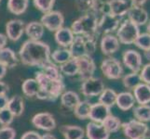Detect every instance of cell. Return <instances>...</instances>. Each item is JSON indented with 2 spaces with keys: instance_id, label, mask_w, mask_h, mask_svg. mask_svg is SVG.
<instances>
[{
  "instance_id": "1",
  "label": "cell",
  "mask_w": 150,
  "mask_h": 139,
  "mask_svg": "<svg viewBox=\"0 0 150 139\" xmlns=\"http://www.w3.org/2000/svg\"><path fill=\"white\" fill-rule=\"evenodd\" d=\"M50 47L40 40H30L23 44L19 50V58L23 65L42 69L52 60L50 59Z\"/></svg>"
},
{
  "instance_id": "2",
  "label": "cell",
  "mask_w": 150,
  "mask_h": 139,
  "mask_svg": "<svg viewBox=\"0 0 150 139\" xmlns=\"http://www.w3.org/2000/svg\"><path fill=\"white\" fill-rule=\"evenodd\" d=\"M35 79L39 85V91L35 96L38 99L55 101L64 92L65 85L63 80L50 79L43 71L35 73Z\"/></svg>"
},
{
  "instance_id": "3",
  "label": "cell",
  "mask_w": 150,
  "mask_h": 139,
  "mask_svg": "<svg viewBox=\"0 0 150 139\" xmlns=\"http://www.w3.org/2000/svg\"><path fill=\"white\" fill-rule=\"evenodd\" d=\"M71 30L75 35H89L99 37L98 16L93 12H88L72 23Z\"/></svg>"
},
{
  "instance_id": "4",
  "label": "cell",
  "mask_w": 150,
  "mask_h": 139,
  "mask_svg": "<svg viewBox=\"0 0 150 139\" xmlns=\"http://www.w3.org/2000/svg\"><path fill=\"white\" fill-rule=\"evenodd\" d=\"M96 36H89V35H75V38L72 45L69 46L71 54L73 58L80 56H92L96 50L97 45Z\"/></svg>"
},
{
  "instance_id": "5",
  "label": "cell",
  "mask_w": 150,
  "mask_h": 139,
  "mask_svg": "<svg viewBox=\"0 0 150 139\" xmlns=\"http://www.w3.org/2000/svg\"><path fill=\"white\" fill-rule=\"evenodd\" d=\"M121 129L127 139H147L149 137L148 125L136 119L122 122Z\"/></svg>"
},
{
  "instance_id": "6",
  "label": "cell",
  "mask_w": 150,
  "mask_h": 139,
  "mask_svg": "<svg viewBox=\"0 0 150 139\" xmlns=\"http://www.w3.org/2000/svg\"><path fill=\"white\" fill-rule=\"evenodd\" d=\"M140 34L141 33L139 26L132 22L129 19L121 22L120 27L117 30V37L120 41V43L123 45L133 44Z\"/></svg>"
},
{
  "instance_id": "7",
  "label": "cell",
  "mask_w": 150,
  "mask_h": 139,
  "mask_svg": "<svg viewBox=\"0 0 150 139\" xmlns=\"http://www.w3.org/2000/svg\"><path fill=\"white\" fill-rule=\"evenodd\" d=\"M101 71L103 74L109 80H117L122 77L123 67L121 62L116 58H107L101 63Z\"/></svg>"
},
{
  "instance_id": "8",
  "label": "cell",
  "mask_w": 150,
  "mask_h": 139,
  "mask_svg": "<svg viewBox=\"0 0 150 139\" xmlns=\"http://www.w3.org/2000/svg\"><path fill=\"white\" fill-rule=\"evenodd\" d=\"M40 22L47 30L55 33L57 30L64 27V17L63 13L58 10H50L41 17Z\"/></svg>"
},
{
  "instance_id": "9",
  "label": "cell",
  "mask_w": 150,
  "mask_h": 139,
  "mask_svg": "<svg viewBox=\"0 0 150 139\" xmlns=\"http://www.w3.org/2000/svg\"><path fill=\"white\" fill-rule=\"evenodd\" d=\"M121 18L112 15L111 13L103 14L98 17V33L99 34H109L117 32L120 27Z\"/></svg>"
},
{
  "instance_id": "10",
  "label": "cell",
  "mask_w": 150,
  "mask_h": 139,
  "mask_svg": "<svg viewBox=\"0 0 150 139\" xmlns=\"http://www.w3.org/2000/svg\"><path fill=\"white\" fill-rule=\"evenodd\" d=\"M75 59H76L77 66H79V73H77V75H79L82 81L93 76L96 70V64L93 59L91 58V56L84 55L76 57Z\"/></svg>"
},
{
  "instance_id": "11",
  "label": "cell",
  "mask_w": 150,
  "mask_h": 139,
  "mask_svg": "<svg viewBox=\"0 0 150 139\" xmlns=\"http://www.w3.org/2000/svg\"><path fill=\"white\" fill-rule=\"evenodd\" d=\"M103 89H105V85H103V80L92 76L83 81L80 90L83 96L87 97H93L100 96Z\"/></svg>"
},
{
  "instance_id": "12",
  "label": "cell",
  "mask_w": 150,
  "mask_h": 139,
  "mask_svg": "<svg viewBox=\"0 0 150 139\" xmlns=\"http://www.w3.org/2000/svg\"><path fill=\"white\" fill-rule=\"evenodd\" d=\"M122 61L132 73H139L143 66L142 55L134 49L125 50L122 54Z\"/></svg>"
},
{
  "instance_id": "13",
  "label": "cell",
  "mask_w": 150,
  "mask_h": 139,
  "mask_svg": "<svg viewBox=\"0 0 150 139\" xmlns=\"http://www.w3.org/2000/svg\"><path fill=\"white\" fill-rule=\"evenodd\" d=\"M33 125L38 129L43 131H52L56 128V121L52 114L49 112H41L32 118Z\"/></svg>"
},
{
  "instance_id": "14",
  "label": "cell",
  "mask_w": 150,
  "mask_h": 139,
  "mask_svg": "<svg viewBox=\"0 0 150 139\" xmlns=\"http://www.w3.org/2000/svg\"><path fill=\"white\" fill-rule=\"evenodd\" d=\"M25 24L22 20H10L6 24V35L8 39L16 42L20 40L24 33Z\"/></svg>"
},
{
  "instance_id": "15",
  "label": "cell",
  "mask_w": 150,
  "mask_h": 139,
  "mask_svg": "<svg viewBox=\"0 0 150 139\" xmlns=\"http://www.w3.org/2000/svg\"><path fill=\"white\" fill-rule=\"evenodd\" d=\"M100 47L103 55L111 56L120 48V43L116 35L112 34H103L100 42Z\"/></svg>"
},
{
  "instance_id": "16",
  "label": "cell",
  "mask_w": 150,
  "mask_h": 139,
  "mask_svg": "<svg viewBox=\"0 0 150 139\" xmlns=\"http://www.w3.org/2000/svg\"><path fill=\"white\" fill-rule=\"evenodd\" d=\"M85 135L88 139H109L110 133L102 123L91 122L87 124Z\"/></svg>"
},
{
  "instance_id": "17",
  "label": "cell",
  "mask_w": 150,
  "mask_h": 139,
  "mask_svg": "<svg viewBox=\"0 0 150 139\" xmlns=\"http://www.w3.org/2000/svg\"><path fill=\"white\" fill-rule=\"evenodd\" d=\"M127 15H128V19L139 27L143 26V25L148 22V13L142 7L132 5Z\"/></svg>"
},
{
  "instance_id": "18",
  "label": "cell",
  "mask_w": 150,
  "mask_h": 139,
  "mask_svg": "<svg viewBox=\"0 0 150 139\" xmlns=\"http://www.w3.org/2000/svg\"><path fill=\"white\" fill-rule=\"evenodd\" d=\"M75 38V34L72 32L71 28L62 27L57 30L54 34V39L56 44L62 47H68L72 45Z\"/></svg>"
},
{
  "instance_id": "19",
  "label": "cell",
  "mask_w": 150,
  "mask_h": 139,
  "mask_svg": "<svg viewBox=\"0 0 150 139\" xmlns=\"http://www.w3.org/2000/svg\"><path fill=\"white\" fill-rule=\"evenodd\" d=\"M110 109L111 108L107 107L103 104H101L100 102L92 104L91 108L89 119H91V122L102 123L103 121L105 120L108 115L111 114Z\"/></svg>"
},
{
  "instance_id": "20",
  "label": "cell",
  "mask_w": 150,
  "mask_h": 139,
  "mask_svg": "<svg viewBox=\"0 0 150 139\" xmlns=\"http://www.w3.org/2000/svg\"><path fill=\"white\" fill-rule=\"evenodd\" d=\"M109 9L112 15L118 18H122L127 15L132 4L127 0H109Z\"/></svg>"
},
{
  "instance_id": "21",
  "label": "cell",
  "mask_w": 150,
  "mask_h": 139,
  "mask_svg": "<svg viewBox=\"0 0 150 139\" xmlns=\"http://www.w3.org/2000/svg\"><path fill=\"white\" fill-rule=\"evenodd\" d=\"M18 57L11 48L6 46L0 48V63L5 65L8 69H13L18 65Z\"/></svg>"
},
{
  "instance_id": "22",
  "label": "cell",
  "mask_w": 150,
  "mask_h": 139,
  "mask_svg": "<svg viewBox=\"0 0 150 139\" xmlns=\"http://www.w3.org/2000/svg\"><path fill=\"white\" fill-rule=\"evenodd\" d=\"M136 103L133 94L131 92H121L117 96L116 105L122 111H127L132 110Z\"/></svg>"
},
{
  "instance_id": "23",
  "label": "cell",
  "mask_w": 150,
  "mask_h": 139,
  "mask_svg": "<svg viewBox=\"0 0 150 139\" xmlns=\"http://www.w3.org/2000/svg\"><path fill=\"white\" fill-rule=\"evenodd\" d=\"M133 96L135 101L139 105H144L150 103V85L141 83L133 89Z\"/></svg>"
},
{
  "instance_id": "24",
  "label": "cell",
  "mask_w": 150,
  "mask_h": 139,
  "mask_svg": "<svg viewBox=\"0 0 150 139\" xmlns=\"http://www.w3.org/2000/svg\"><path fill=\"white\" fill-rule=\"evenodd\" d=\"M24 33L30 40H40L45 33V27L40 22H31L25 25Z\"/></svg>"
},
{
  "instance_id": "25",
  "label": "cell",
  "mask_w": 150,
  "mask_h": 139,
  "mask_svg": "<svg viewBox=\"0 0 150 139\" xmlns=\"http://www.w3.org/2000/svg\"><path fill=\"white\" fill-rule=\"evenodd\" d=\"M60 132L64 139H83L85 131L79 125H62Z\"/></svg>"
},
{
  "instance_id": "26",
  "label": "cell",
  "mask_w": 150,
  "mask_h": 139,
  "mask_svg": "<svg viewBox=\"0 0 150 139\" xmlns=\"http://www.w3.org/2000/svg\"><path fill=\"white\" fill-rule=\"evenodd\" d=\"M7 109L12 113L14 117H20L24 110V100L21 96H13L8 99Z\"/></svg>"
},
{
  "instance_id": "27",
  "label": "cell",
  "mask_w": 150,
  "mask_h": 139,
  "mask_svg": "<svg viewBox=\"0 0 150 139\" xmlns=\"http://www.w3.org/2000/svg\"><path fill=\"white\" fill-rule=\"evenodd\" d=\"M80 101L79 96L74 91H64L63 94L61 95V102L64 107L67 109H74V108L79 104Z\"/></svg>"
},
{
  "instance_id": "28",
  "label": "cell",
  "mask_w": 150,
  "mask_h": 139,
  "mask_svg": "<svg viewBox=\"0 0 150 139\" xmlns=\"http://www.w3.org/2000/svg\"><path fill=\"white\" fill-rule=\"evenodd\" d=\"M29 6V0H8L7 7L10 13L14 15L23 14Z\"/></svg>"
},
{
  "instance_id": "29",
  "label": "cell",
  "mask_w": 150,
  "mask_h": 139,
  "mask_svg": "<svg viewBox=\"0 0 150 139\" xmlns=\"http://www.w3.org/2000/svg\"><path fill=\"white\" fill-rule=\"evenodd\" d=\"M72 57L71 51L68 47H63V48H58L55 49L53 52L50 54V59L53 61L54 63L57 64H63L66 61L71 59Z\"/></svg>"
},
{
  "instance_id": "30",
  "label": "cell",
  "mask_w": 150,
  "mask_h": 139,
  "mask_svg": "<svg viewBox=\"0 0 150 139\" xmlns=\"http://www.w3.org/2000/svg\"><path fill=\"white\" fill-rule=\"evenodd\" d=\"M91 103L89 100H80L75 108H74V114L79 120H87L89 119Z\"/></svg>"
},
{
  "instance_id": "31",
  "label": "cell",
  "mask_w": 150,
  "mask_h": 139,
  "mask_svg": "<svg viewBox=\"0 0 150 139\" xmlns=\"http://www.w3.org/2000/svg\"><path fill=\"white\" fill-rule=\"evenodd\" d=\"M133 116L136 120L143 122H150V105H138L132 108Z\"/></svg>"
},
{
  "instance_id": "32",
  "label": "cell",
  "mask_w": 150,
  "mask_h": 139,
  "mask_svg": "<svg viewBox=\"0 0 150 139\" xmlns=\"http://www.w3.org/2000/svg\"><path fill=\"white\" fill-rule=\"evenodd\" d=\"M22 90L25 96L34 97L39 91V85L35 79H26L22 85Z\"/></svg>"
},
{
  "instance_id": "33",
  "label": "cell",
  "mask_w": 150,
  "mask_h": 139,
  "mask_svg": "<svg viewBox=\"0 0 150 139\" xmlns=\"http://www.w3.org/2000/svg\"><path fill=\"white\" fill-rule=\"evenodd\" d=\"M117 92L111 88H106L103 89V91L99 96V101L101 104H103L109 108H112L114 105H116V100H117Z\"/></svg>"
},
{
  "instance_id": "34",
  "label": "cell",
  "mask_w": 150,
  "mask_h": 139,
  "mask_svg": "<svg viewBox=\"0 0 150 139\" xmlns=\"http://www.w3.org/2000/svg\"><path fill=\"white\" fill-rule=\"evenodd\" d=\"M102 124L105 126V128L108 132L112 133H117L121 129L122 122L117 117L109 114L103 121Z\"/></svg>"
},
{
  "instance_id": "35",
  "label": "cell",
  "mask_w": 150,
  "mask_h": 139,
  "mask_svg": "<svg viewBox=\"0 0 150 139\" xmlns=\"http://www.w3.org/2000/svg\"><path fill=\"white\" fill-rule=\"evenodd\" d=\"M141 83H143V82H142L141 76L139 73H131L129 74L124 75L122 78V84L124 87L127 89L133 90Z\"/></svg>"
},
{
  "instance_id": "36",
  "label": "cell",
  "mask_w": 150,
  "mask_h": 139,
  "mask_svg": "<svg viewBox=\"0 0 150 139\" xmlns=\"http://www.w3.org/2000/svg\"><path fill=\"white\" fill-rule=\"evenodd\" d=\"M59 68L62 74L66 76H75L79 73V66H77L76 59L75 58H72L68 61L61 64Z\"/></svg>"
},
{
  "instance_id": "37",
  "label": "cell",
  "mask_w": 150,
  "mask_h": 139,
  "mask_svg": "<svg viewBox=\"0 0 150 139\" xmlns=\"http://www.w3.org/2000/svg\"><path fill=\"white\" fill-rule=\"evenodd\" d=\"M42 71L47 75L49 78L52 80H63V74H62L60 68L57 66L53 61L42 68Z\"/></svg>"
},
{
  "instance_id": "38",
  "label": "cell",
  "mask_w": 150,
  "mask_h": 139,
  "mask_svg": "<svg viewBox=\"0 0 150 139\" xmlns=\"http://www.w3.org/2000/svg\"><path fill=\"white\" fill-rule=\"evenodd\" d=\"M134 45L140 49L146 51L150 48V34L149 33H143L137 36L134 41Z\"/></svg>"
},
{
  "instance_id": "39",
  "label": "cell",
  "mask_w": 150,
  "mask_h": 139,
  "mask_svg": "<svg viewBox=\"0 0 150 139\" xmlns=\"http://www.w3.org/2000/svg\"><path fill=\"white\" fill-rule=\"evenodd\" d=\"M95 0H76L75 6L80 12L88 13L91 12L94 7Z\"/></svg>"
},
{
  "instance_id": "40",
  "label": "cell",
  "mask_w": 150,
  "mask_h": 139,
  "mask_svg": "<svg viewBox=\"0 0 150 139\" xmlns=\"http://www.w3.org/2000/svg\"><path fill=\"white\" fill-rule=\"evenodd\" d=\"M55 1L56 0H33V3L35 8H38L41 12L46 13L50 10H52Z\"/></svg>"
},
{
  "instance_id": "41",
  "label": "cell",
  "mask_w": 150,
  "mask_h": 139,
  "mask_svg": "<svg viewBox=\"0 0 150 139\" xmlns=\"http://www.w3.org/2000/svg\"><path fill=\"white\" fill-rule=\"evenodd\" d=\"M14 118V115L7 108L0 110V124L2 126H9L13 122Z\"/></svg>"
},
{
  "instance_id": "42",
  "label": "cell",
  "mask_w": 150,
  "mask_h": 139,
  "mask_svg": "<svg viewBox=\"0 0 150 139\" xmlns=\"http://www.w3.org/2000/svg\"><path fill=\"white\" fill-rule=\"evenodd\" d=\"M16 131L10 126H3L0 128V139H15Z\"/></svg>"
},
{
  "instance_id": "43",
  "label": "cell",
  "mask_w": 150,
  "mask_h": 139,
  "mask_svg": "<svg viewBox=\"0 0 150 139\" xmlns=\"http://www.w3.org/2000/svg\"><path fill=\"white\" fill-rule=\"evenodd\" d=\"M140 71H141L140 76H141L142 82L150 85V62L144 65Z\"/></svg>"
},
{
  "instance_id": "44",
  "label": "cell",
  "mask_w": 150,
  "mask_h": 139,
  "mask_svg": "<svg viewBox=\"0 0 150 139\" xmlns=\"http://www.w3.org/2000/svg\"><path fill=\"white\" fill-rule=\"evenodd\" d=\"M21 139H41V136L35 131H28L23 133Z\"/></svg>"
},
{
  "instance_id": "45",
  "label": "cell",
  "mask_w": 150,
  "mask_h": 139,
  "mask_svg": "<svg viewBox=\"0 0 150 139\" xmlns=\"http://www.w3.org/2000/svg\"><path fill=\"white\" fill-rule=\"evenodd\" d=\"M8 97L7 95H2L0 96V110L6 109L8 106Z\"/></svg>"
},
{
  "instance_id": "46",
  "label": "cell",
  "mask_w": 150,
  "mask_h": 139,
  "mask_svg": "<svg viewBox=\"0 0 150 139\" xmlns=\"http://www.w3.org/2000/svg\"><path fill=\"white\" fill-rule=\"evenodd\" d=\"M8 91H9V86L6 83L0 81V96L7 95Z\"/></svg>"
},
{
  "instance_id": "47",
  "label": "cell",
  "mask_w": 150,
  "mask_h": 139,
  "mask_svg": "<svg viewBox=\"0 0 150 139\" xmlns=\"http://www.w3.org/2000/svg\"><path fill=\"white\" fill-rule=\"evenodd\" d=\"M8 43V37L6 34L0 33V48H3L6 46Z\"/></svg>"
},
{
  "instance_id": "48",
  "label": "cell",
  "mask_w": 150,
  "mask_h": 139,
  "mask_svg": "<svg viewBox=\"0 0 150 139\" xmlns=\"http://www.w3.org/2000/svg\"><path fill=\"white\" fill-rule=\"evenodd\" d=\"M7 71H8L7 67L5 65H3L2 63H0V80L5 77V75H6V73H7Z\"/></svg>"
},
{
  "instance_id": "49",
  "label": "cell",
  "mask_w": 150,
  "mask_h": 139,
  "mask_svg": "<svg viewBox=\"0 0 150 139\" xmlns=\"http://www.w3.org/2000/svg\"><path fill=\"white\" fill-rule=\"evenodd\" d=\"M147 0H131V4L133 5V6H139L142 7L143 5H144L146 3Z\"/></svg>"
},
{
  "instance_id": "50",
  "label": "cell",
  "mask_w": 150,
  "mask_h": 139,
  "mask_svg": "<svg viewBox=\"0 0 150 139\" xmlns=\"http://www.w3.org/2000/svg\"><path fill=\"white\" fill-rule=\"evenodd\" d=\"M41 139H58L54 135L50 133H44L43 136H41Z\"/></svg>"
},
{
  "instance_id": "51",
  "label": "cell",
  "mask_w": 150,
  "mask_h": 139,
  "mask_svg": "<svg viewBox=\"0 0 150 139\" xmlns=\"http://www.w3.org/2000/svg\"><path fill=\"white\" fill-rule=\"evenodd\" d=\"M144 58H146L148 61H150V48L144 51Z\"/></svg>"
},
{
  "instance_id": "52",
  "label": "cell",
  "mask_w": 150,
  "mask_h": 139,
  "mask_svg": "<svg viewBox=\"0 0 150 139\" xmlns=\"http://www.w3.org/2000/svg\"><path fill=\"white\" fill-rule=\"evenodd\" d=\"M146 30H147V33H149V34H150V20H149V22H148V24H147Z\"/></svg>"
},
{
  "instance_id": "53",
  "label": "cell",
  "mask_w": 150,
  "mask_h": 139,
  "mask_svg": "<svg viewBox=\"0 0 150 139\" xmlns=\"http://www.w3.org/2000/svg\"><path fill=\"white\" fill-rule=\"evenodd\" d=\"M1 1H2V0H0V3H1Z\"/></svg>"
}]
</instances>
